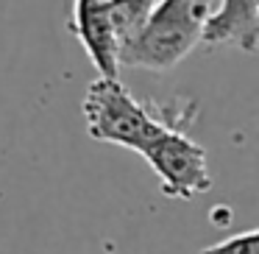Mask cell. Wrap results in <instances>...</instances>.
Returning a JSON list of instances; mask_svg holds the SVG:
<instances>
[{"mask_svg":"<svg viewBox=\"0 0 259 254\" xmlns=\"http://www.w3.org/2000/svg\"><path fill=\"white\" fill-rule=\"evenodd\" d=\"M142 159L151 165L159 179L162 196L176 201H192L212 190V170H209V154L198 146L187 129L170 126L142 151Z\"/></svg>","mask_w":259,"mask_h":254,"instance_id":"obj_3","label":"cell"},{"mask_svg":"<svg viewBox=\"0 0 259 254\" xmlns=\"http://www.w3.org/2000/svg\"><path fill=\"white\" fill-rule=\"evenodd\" d=\"M220 0H159L145 28L123 48L120 64L151 73H167L184 62L206 37Z\"/></svg>","mask_w":259,"mask_h":254,"instance_id":"obj_2","label":"cell"},{"mask_svg":"<svg viewBox=\"0 0 259 254\" xmlns=\"http://www.w3.org/2000/svg\"><path fill=\"white\" fill-rule=\"evenodd\" d=\"M81 112L92 140L140 154L170 126L190 129L192 112H173L162 103H145L114 76H98L87 87Z\"/></svg>","mask_w":259,"mask_h":254,"instance_id":"obj_1","label":"cell"},{"mask_svg":"<svg viewBox=\"0 0 259 254\" xmlns=\"http://www.w3.org/2000/svg\"><path fill=\"white\" fill-rule=\"evenodd\" d=\"M67 28L81 42L98 73L109 79L120 73V42L109 17V0H73Z\"/></svg>","mask_w":259,"mask_h":254,"instance_id":"obj_4","label":"cell"},{"mask_svg":"<svg viewBox=\"0 0 259 254\" xmlns=\"http://www.w3.org/2000/svg\"><path fill=\"white\" fill-rule=\"evenodd\" d=\"M201 254H259V226L223 237V240L201 248Z\"/></svg>","mask_w":259,"mask_h":254,"instance_id":"obj_6","label":"cell"},{"mask_svg":"<svg viewBox=\"0 0 259 254\" xmlns=\"http://www.w3.org/2000/svg\"><path fill=\"white\" fill-rule=\"evenodd\" d=\"M203 45H231L242 53L259 51V0H220V9L206 25Z\"/></svg>","mask_w":259,"mask_h":254,"instance_id":"obj_5","label":"cell"}]
</instances>
